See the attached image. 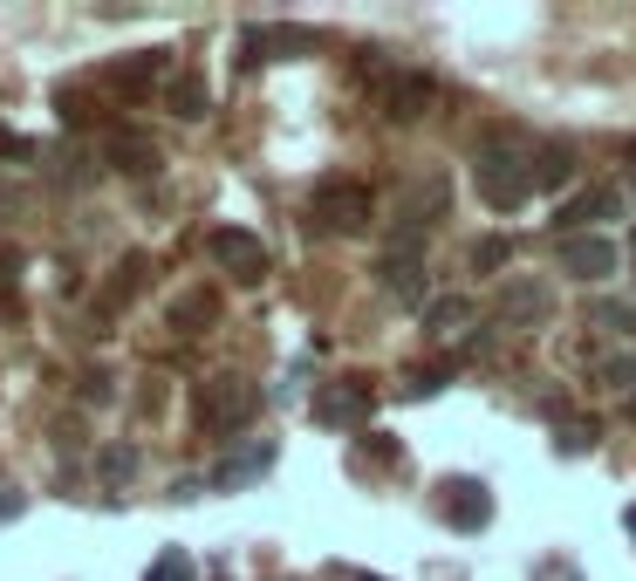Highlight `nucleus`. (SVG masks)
<instances>
[{"label":"nucleus","instance_id":"f257e3e1","mask_svg":"<svg viewBox=\"0 0 636 581\" xmlns=\"http://www.w3.org/2000/svg\"><path fill=\"white\" fill-rule=\"evenodd\" d=\"M472 185H480V199L493 212H521L527 191H534V151L513 144V137H486L472 151Z\"/></svg>","mask_w":636,"mask_h":581},{"label":"nucleus","instance_id":"f03ea898","mask_svg":"<svg viewBox=\"0 0 636 581\" xmlns=\"http://www.w3.org/2000/svg\"><path fill=\"white\" fill-rule=\"evenodd\" d=\"M198 432H213V438H233V432H247L254 411H260V391L247 376H206L198 383Z\"/></svg>","mask_w":636,"mask_h":581},{"label":"nucleus","instance_id":"7ed1b4c3","mask_svg":"<svg viewBox=\"0 0 636 581\" xmlns=\"http://www.w3.org/2000/svg\"><path fill=\"white\" fill-rule=\"evenodd\" d=\"M308 219L322 226V232L356 240V232H370L377 199H370V185H356V178H322V185H315V199H308Z\"/></svg>","mask_w":636,"mask_h":581},{"label":"nucleus","instance_id":"20e7f679","mask_svg":"<svg viewBox=\"0 0 636 581\" xmlns=\"http://www.w3.org/2000/svg\"><path fill=\"white\" fill-rule=\"evenodd\" d=\"M439 219H452V172H418L404 191H397V240L418 247Z\"/></svg>","mask_w":636,"mask_h":581},{"label":"nucleus","instance_id":"39448f33","mask_svg":"<svg viewBox=\"0 0 636 581\" xmlns=\"http://www.w3.org/2000/svg\"><path fill=\"white\" fill-rule=\"evenodd\" d=\"M206 253L226 267L240 288H254V281H267V247H260V232H247V226H213V240H206Z\"/></svg>","mask_w":636,"mask_h":581},{"label":"nucleus","instance_id":"423d86ee","mask_svg":"<svg viewBox=\"0 0 636 581\" xmlns=\"http://www.w3.org/2000/svg\"><path fill=\"white\" fill-rule=\"evenodd\" d=\"M547 315H554V288H547L541 274H506V288H500V322H506V329H547Z\"/></svg>","mask_w":636,"mask_h":581},{"label":"nucleus","instance_id":"0eeeda50","mask_svg":"<svg viewBox=\"0 0 636 581\" xmlns=\"http://www.w3.org/2000/svg\"><path fill=\"white\" fill-rule=\"evenodd\" d=\"M616 267H623V247L609 240V232H575V240H562V274L568 281H609L616 274Z\"/></svg>","mask_w":636,"mask_h":581},{"label":"nucleus","instance_id":"6e6552de","mask_svg":"<svg viewBox=\"0 0 636 581\" xmlns=\"http://www.w3.org/2000/svg\"><path fill=\"white\" fill-rule=\"evenodd\" d=\"M623 206H629L623 185H588V191H575V199L554 212V232H562V240H575V232L603 226V219H623Z\"/></svg>","mask_w":636,"mask_h":581},{"label":"nucleus","instance_id":"1a4fd4ad","mask_svg":"<svg viewBox=\"0 0 636 581\" xmlns=\"http://www.w3.org/2000/svg\"><path fill=\"white\" fill-rule=\"evenodd\" d=\"M377 110L390 116V124H418L424 110H439V83H431V75H418V69H397L390 83L377 90Z\"/></svg>","mask_w":636,"mask_h":581},{"label":"nucleus","instance_id":"9d476101","mask_svg":"<svg viewBox=\"0 0 636 581\" xmlns=\"http://www.w3.org/2000/svg\"><path fill=\"white\" fill-rule=\"evenodd\" d=\"M377 288H383L397 308H424V260H418V247L397 240V247L377 260Z\"/></svg>","mask_w":636,"mask_h":581},{"label":"nucleus","instance_id":"9b49d317","mask_svg":"<svg viewBox=\"0 0 636 581\" xmlns=\"http://www.w3.org/2000/svg\"><path fill=\"white\" fill-rule=\"evenodd\" d=\"M240 62L254 69V62H288V55H308V49H322V34L315 28H247L240 34Z\"/></svg>","mask_w":636,"mask_h":581},{"label":"nucleus","instance_id":"f8f14e48","mask_svg":"<svg viewBox=\"0 0 636 581\" xmlns=\"http://www.w3.org/2000/svg\"><path fill=\"white\" fill-rule=\"evenodd\" d=\"M439 492H445V520H452L459 533H480V527L493 520V492H486V479H445Z\"/></svg>","mask_w":636,"mask_h":581},{"label":"nucleus","instance_id":"ddd939ff","mask_svg":"<svg viewBox=\"0 0 636 581\" xmlns=\"http://www.w3.org/2000/svg\"><path fill=\"white\" fill-rule=\"evenodd\" d=\"M370 411H377V397H370V383H329L322 397H315V424H370Z\"/></svg>","mask_w":636,"mask_h":581},{"label":"nucleus","instance_id":"4468645a","mask_svg":"<svg viewBox=\"0 0 636 581\" xmlns=\"http://www.w3.org/2000/svg\"><path fill=\"white\" fill-rule=\"evenodd\" d=\"M260 473H274V445H267V438H254L247 452H233V458H219L206 486H213V492H240V486H254Z\"/></svg>","mask_w":636,"mask_h":581},{"label":"nucleus","instance_id":"2eb2a0df","mask_svg":"<svg viewBox=\"0 0 636 581\" xmlns=\"http://www.w3.org/2000/svg\"><path fill=\"white\" fill-rule=\"evenodd\" d=\"M424 335H431V342H465V335H472V301H465V294L431 301V308H424Z\"/></svg>","mask_w":636,"mask_h":581},{"label":"nucleus","instance_id":"dca6fc26","mask_svg":"<svg viewBox=\"0 0 636 581\" xmlns=\"http://www.w3.org/2000/svg\"><path fill=\"white\" fill-rule=\"evenodd\" d=\"M110 165H116V172H131V178H151V172L165 165V158H157V144H151V137H137V131H116V137H110Z\"/></svg>","mask_w":636,"mask_h":581},{"label":"nucleus","instance_id":"f3484780","mask_svg":"<svg viewBox=\"0 0 636 581\" xmlns=\"http://www.w3.org/2000/svg\"><path fill=\"white\" fill-rule=\"evenodd\" d=\"M213 322H219V294H213V288H192V294L172 301V329H178V335H206Z\"/></svg>","mask_w":636,"mask_h":581},{"label":"nucleus","instance_id":"a211bd4d","mask_svg":"<svg viewBox=\"0 0 636 581\" xmlns=\"http://www.w3.org/2000/svg\"><path fill=\"white\" fill-rule=\"evenodd\" d=\"M165 103H172V116L198 124V116L213 110V90H206V75H172V83H165Z\"/></svg>","mask_w":636,"mask_h":581},{"label":"nucleus","instance_id":"6ab92c4d","mask_svg":"<svg viewBox=\"0 0 636 581\" xmlns=\"http://www.w3.org/2000/svg\"><path fill=\"white\" fill-rule=\"evenodd\" d=\"M116 90H144V83H157L165 75V49H144V55H124V62H110L103 69Z\"/></svg>","mask_w":636,"mask_h":581},{"label":"nucleus","instance_id":"aec40b11","mask_svg":"<svg viewBox=\"0 0 636 581\" xmlns=\"http://www.w3.org/2000/svg\"><path fill=\"white\" fill-rule=\"evenodd\" d=\"M595 438H603V424H595V417H562V424H554V452H568V458L595 452Z\"/></svg>","mask_w":636,"mask_h":581},{"label":"nucleus","instance_id":"412c9836","mask_svg":"<svg viewBox=\"0 0 636 581\" xmlns=\"http://www.w3.org/2000/svg\"><path fill=\"white\" fill-rule=\"evenodd\" d=\"M575 178V151L568 144H541L534 151V185H568Z\"/></svg>","mask_w":636,"mask_h":581},{"label":"nucleus","instance_id":"4be33fe9","mask_svg":"<svg viewBox=\"0 0 636 581\" xmlns=\"http://www.w3.org/2000/svg\"><path fill=\"white\" fill-rule=\"evenodd\" d=\"M144 274H151V260H144V253H124V267H116V281L103 288V308H124V301L144 288Z\"/></svg>","mask_w":636,"mask_h":581},{"label":"nucleus","instance_id":"5701e85b","mask_svg":"<svg viewBox=\"0 0 636 581\" xmlns=\"http://www.w3.org/2000/svg\"><path fill=\"white\" fill-rule=\"evenodd\" d=\"M588 322L603 329V335H616V342H623V335H636V308H629V301H595V308H588Z\"/></svg>","mask_w":636,"mask_h":581},{"label":"nucleus","instance_id":"b1692460","mask_svg":"<svg viewBox=\"0 0 636 581\" xmlns=\"http://www.w3.org/2000/svg\"><path fill=\"white\" fill-rule=\"evenodd\" d=\"M96 473H103L110 486H124V479L137 473V445H103V452H96Z\"/></svg>","mask_w":636,"mask_h":581},{"label":"nucleus","instance_id":"393cba45","mask_svg":"<svg viewBox=\"0 0 636 581\" xmlns=\"http://www.w3.org/2000/svg\"><path fill=\"white\" fill-rule=\"evenodd\" d=\"M506 260H513V240H506V232H486V240L472 247V267H480V274H500Z\"/></svg>","mask_w":636,"mask_h":581},{"label":"nucleus","instance_id":"a878e982","mask_svg":"<svg viewBox=\"0 0 636 581\" xmlns=\"http://www.w3.org/2000/svg\"><path fill=\"white\" fill-rule=\"evenodd\" d=\"M144 581H198V574H192V554H185V548H165V554L151 561Z\"/></svg>","mask_w":636,"mask_h":581},{"label":"nucleus","instance_id":"bb28decb","mask_svg":"<svg viewBox=\"0 0 636 581\" xmlns=\"http://www.w3.org/2000/svg\"><path fill=\"white\" fill-rule=\"evenodd\" d=\"M603 383H609V391H629V397H636V349H623V356L603 363Z\"/></svg>","mask_w":636,"mask_h":581},{"label":"nucleus","instance_id":"cd10ccee","mask_svg":"<svg viewBox=\"0 0 636 581\" xmlns=\"http://www.w3.org/2000/svg\"><path fill=\"white\" fill-rule=\"evenodd\" d=\"M445 383V363H424V370H411V397H431Z\"/></svg>","mask_w":636,"mask_h":581},{"label":"nucleus","instance_id":"c85d7f7f","mask_svg":"<svg viewBox=\"0 0 636 581\" xmlns=\"http://www.w3.org/2000/svg\"><path fill=\"white\" fill-rule=\"evenodd\" d=\"M28 513V499L14 492V486H0V527H8V520H21Z\"/></svg>","mask_w":636,"mask_h":581},{"label":"nucleus","instance_id":"c756f323","mask_svg":"<svg viewBox=\"0 0 636 581\" xmlns=\"http://www.w3.org/2000/svg\"><path fill=\"white\" fill-rule=\"evenodd\" d=\"M14 274H21V247L0 240V288H14Z\"/></svg>","mask_w":636,"mask_h":581},{"label":"nucleus","instance_id":"7c9ffc66","mask_svg":"<svg viewBox=\"0 0 636 581\" xmlns=\"http://www.w3.org/2000/svg\"><path fill=\"white\" fill-rule=\"evenodd\" d=\"M0 158H34V144L14 137V131H0Z\"/></svg>","mask_w":636,"mask_h":581},{"label":"nucleus","instance_id":"2f4dec72","mask_svg":"<svg viewBox=\"0 0 636 581\" xmlns=\"http://www.w3.org/2000/svg\"><path fill=\"white\" fill-rule=\"evenodd\" d=\"M0 212H21V191L14 185H0Z\"/></svg>","mask_w":636,"mask_h":581},{"label":"nucleus","instance_id":"473e14b6","mask_svg":"<svg viewBox=\"0 0 636 581\" xmlns=\"http://www.w3.org/2000/svg\"><path fill=\"white\" fill-rule=\"evenodd\" d=\"M623 527H629V540H636V507H629V513H623Z\"/></svg>","mask_w":636,"mask_h":581},{"label":"nucleus","instance_id":"72a5a7b5","mask_svg":"<svg viewBox=\"0 0 636 581\" xmlns=\"http://www.w3.org/2000/svg\"><path fill=\"white\" fill-rule=\"evenodd\" d=\"M623 253H629V267H636V232H629V247H623Z\"/></svg>","mask_w":636,"mask_h":581},{"label":"nucleus","instance_id":"f704fd0d","mask_svg":"<svg viewBox=\"0 0 636 581\" xmlns=\"http://www.w3.org/2000/svg\"><path fill=\"white\" fill-rule=\"evenodd\" d=\"M623 417H629V424H636V397H629V404H623Z\"/></svg>","mask_w":636,"mask_h":581},{"label":"nucleus","instance_id":"c9c22d12","mask_svg":"<svg viewBox=\"0 0 636 581\" xmlns=\"http://www.w3.org/2000/svg\"><path fill=\"white\" fill-rule=\"evenodd\" d=\"M349 581H383V574H349Z\"/></svg>","mask_w":636,"mask_h":581}]
</instances>
